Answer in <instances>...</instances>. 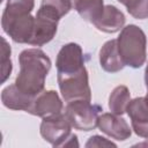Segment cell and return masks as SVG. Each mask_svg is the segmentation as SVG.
I'll list each match as a JSON object with an SVG mask.
<instances>
[{
    "label": "cell",
    "instance_id": "obj_26",
    "mask_svg": "<svg viewBox=\"0 0 148 148\" xmlns=\"http://www.w3.org/2000/svg\"><path fill=\"white\" fill-rule=\"evenodd\" d=\"M72 2H73V3H74V2H75V0H72Z\"/></svg>",
    "mask_w": 148,
    "mask_h": 148
},
{
    "label": "cell",
    "instance_id": "obj_22",
    "mask_svg": "<svg viewBox=\"0 0 148 148\" xmlns=\"http://www.w3.org/2000/svg\"><path fill=\"white\" fill-rule=\"evenodd\" d=\"M145 82H146V88H147V92H148V64H147L146 71H145Z\"/></svg>",
    "mask_w": 148,
    "mask_h": 148
},
{
    "label": "cell",
    "instance_id": "obj_9",
    "mask_svg": "<svg viewBox=\"0 0 148 148\" xmlns=\"http://www.w3.org/2000/svg\"><path fill=\"white\" fill-rule=\"evenodd\" d=\"M98 128L109 135L110 138L119 141L128 139L132 134V131L124 118L116 113H103L98 117L97 121Z\"/></svg>",
    "mask_w": 148,
    "mask_h": 148
},
{
    "label": "cell",
    "instance_id": "obj_5",
    "mask_svg": "<svg viewBox=\"0 0 148 148\" xmlns=\"http://www.w3.org/2000/svg\"><path fill=\"white\" fill-rule=\"evenodd\" d=\"M72 125L65 113L45 117L40 124V135L53 147H64L68 140Z\"/></svg>",
    "mask_w": 148,
    "mask_h": 148
},
{
    "label": "cell",
    "instance_id": "obj_17",
    "mask_svg": "<svg viewBox=\"0 0 148 148\" xmlns=\"http://www.w3.org/2000/svg\"><path fill=\"white\" fill-rule=\"evenodd\" d=\"M131 102V94L126 86H118L116 87L109 97V109L112 113L116 114H124L126 109Z\"/></svg>",
    "mask_w": 148,
    "mask_h": 148
},
{
    "label": "cell",
    "instance_id": "obj_8",
    "mask_svg": "<svg viewBox=\"0 0 148 148\" xmlns=\"http://www.w3.org/2000/svg\"><path fill=\"white\" fill-rule=\"evenodd\" d=\"M62 111V102L54 90H43L38 95L35 96L32 105L28 113L45 118L50 116H54L61 113Z\"/></svg>",
    "mask_w": 148,
    "mask_h": 148
},
{
    "label": "cell",
    "instance_id": "obj_23",
    "mask_svg": "<svg viewBox=\"0 0 148 148\" xmlns=\"http://www.w3.org/2000/svg\"><path fill=\"white\" fill-rule=\"evenodd\" d=\"M136 146H139V147H147V146H148V140L145 141V142H142V143H139V145H136Z\"/></svg>",
    "mask_w": 148,
    "mask_h": 148
},
{
    "label": "cell",
    "instance_id": "obj_16",
    "mask_svg": "<svg viewBox=\"0 0 148 148\" xmlns=\"http://www.w3.org/2000/svg\"><path fill=\"white\" fill-rule=\"evenodd\" d=\"M73 7L72 0H42L37 13L59 21Z\"/></svg>",
    "mask_w": 148,
    "mask_h": 148
},
{
    "label": "cell",
    "instance_id": "obj_6",
    "mask_svg": "<svg viewBox=\"0 0 148 148\" xmlns=\"http://www.w3.org/2000/svg\"><path fill=\"white\" fill-rule=\"evenodd\" d=\"M35 17L31 14L8 15L2 13V30L16 43L28 44L34 31Z\"/></svg>",
    "mask_w": 148,
    "mask_h": 148
},
{
    "label": "cell",
    "instance_id": "obj_2",
    "mask_svg": "<svg viewBox=\"0 0 148 148\" xmlns=\"http://www.w3.org/2000/svg\"><path fill=\"white\" fill-rule=\"evenodd\" d=\"M117 44L125 66L139 68L145 64L147 58V38L141 28L135 24L126 25L121 29Z\"/></svg>",
    "mask_w": 148,
    "mask_h": 148
},
{
    "label": "cell",
    "instance_id": "obj_7",
    "mask_svg": "<svg viewBox=\"0 0 148 148\" xmlns=\"http://www.w3.org/2000/svg\"><path fill=\"white\" fill-rule=\"evenodd\" d=\"M56 67L58 75H68L86 68L81 46L76 43H68L64 45L58 52Z\"/></svg>",
    "mask_w": 148,
    "mask_h": 148
},
{
    "label": "cell",
    "instance_id": "obj_14",
    "mask_svg": "<svg viewBox=\"0 0 148 148\" xmlns=\"http://www.w3.org/2000/svg\"><path fill=\"white\" fill-rule=\"evenodd\" d=\"M125 20V15L121 10H119L117 7L112 5H106L104 6L103 14L94 23V25L103 32L113 34L124 28Z\"/></svg>",
    "mask_w": 148,
    "mask_h": 148
},
{
    "label": "cell",
    "instance_id": "obj_21",
    "mask_svg": "<svg viewBox=\"0 0 148 148\" xmlns=\"http://www.w3.org/2000/svg\"><path fill=\"white\" fill-rule=\"evenodd\" d=\"M86 147H116V145L103 136L94 135L88 140Z\"/></svg>",
    "mask_w": 148,
    "mask_h": 148
},
{
    "label": "cell",
    "instance_id": "obj_20",
    "mask_svg": "<svg viewBox=\"0 0 148 148\" xmlns=\"http://www.w3.org/2000/svg\"><path fill=\"white\" fill-rule=\"evenodd\" d=\"M1 82L3 83L12 72V61H10V47L8 46L5 38H2V50H1Z\"/></svg>",
    "mask_w": 148,
    "mask_h": 148
},
{
    "label": "cell",
    "instance_id": "obj_19",
    "mask_svg": "<svg viewBox=\"0 0 148 148\" xmlns=\"http://www.w3.org/2000/svg\"><path fill=\"white\" fill-rule=\"evenodd\" d=\"M125 6L134 18L143 20L148 17V0H127Z\"/></svg>",
    "mask_w": 148,
    "mask_h": 148
},
{
    "label": "cell",
    "instance_id": "obj_13",
    "mask_svg": "<svg viewBox=\"0 0 148 148\" xmlns=\"http://www.w3.org/2000/svg\"><path fill=\"white\" fill-rule=\"evenodd\" d=\"M99 64L101 67L108 73H117L125 66L119 50L117 39H111L104 43L99 50Z\"/></svg>",
    "mask_w": 148,
    "mask_h": 148
},
{
    "label": "cell",
    "instance_id": "obj_18",
    "mask_svg": "<svg viewBox=\"0 0 148 148\" xmlns=\"http://www.w3.org/2000/svg\"><path fill=\"white\" fill-rule=\"evenodd\" d=\"M35 6V0H7L3 14L8 15H20V14H31Z\"/></svg>",
    "mask_w": 148,
    "mask_h": 148
},
{
    "label": "cell",
    "instance_id": "obj_11",
    "mask_svg": "<svg viewBox=\"0 0 148 148\" xmlns=\"http://www.w3.org/2000/svg\"><path fill=\"white\" fill-rule=\"evenodd\" d=\"M57 28L58 21L37 13L35 16L32 36L28 44L34 46H43L44 44L52 40L57 34Z\"/></svg>",
    "mask_w": 148,
    "mask_h": 148
},
{
    "label": "cell",
    "instance_id": "obj_3",
    "mask_svg": "<svg viewBox=\"0 0 148 148\" xmlns=\"http://www.w3.org/2000/svg\"><path fill=\"white\" fill-rule=\"evenodd\" d=\"M101 108L98 105H94L90 101H74L69 102L66 105L65 114L69 120L72 127L79 131H92L97 127L98 113Z\"/></svg>",
    "mask_w": 148,
    "mask_h": 148
},
{
    "label": "cell",
    "instance_id": "obj_12",
    "mask_svg": "<svg viewBox=\"0 0 148 148\" xmlns=\"http://www.w3.org/2000/svg\"><path fill=\"white\" fill-rule=\"evenodd\" d=\"M35 96L23 92L18 89V87L13 83L6 87L1 92V102L2 104L12 110H22L28 112L32 105Z\"/></svg>",
    "mask_w": 148,
    "mask_h": 148
},
{
    "label": "cell",
    "instance_id": "obj_1",
    "mask_svg": "<svg viewBox=\"0 0 148 148\" xmlns=\"http://www.w3.org/2000/svg\"><path fill=\"white\" fill-rule=\"evenodd\" d=\"M20 72L15 84L25 94L36 96L44 90L45 79L51 68V60L40 49H27L18 56Z\"/></svg>",
    "mask_w": 148,
    "mask_h": 148
},
{
    "label": "cell",
    "instance_id": "obj_4",
    "mask_svg": "<svg viewBox=\"0 0 148 148\" xmlns=\"http://www.w3.org/2000/svg\"><path fill=\"white\" fill-rule=\"evenodd\" d=\"M58 84L65 102L90 101L91 90L89 87L88 72L86 68L68 75H58Z\"/></svg>",
    "mask_w": 148,
    "mask_h": 148
},
{
    "label": "cell",
    "instance_id": "obj_10",
    "mask_svg": "<svg viewBox=\"0 0 148 148\" xmlns=\"http://www.w3.org/2000/svg\"><path fill=\"white\" fill-rule=\"evenodd\" d=\"M126 112L131 118L132 128L135 134L148 139V103L146 97L131 99Z\"/></svg>",
    "mask_w": 148,
    "mask_h": 148
},
{
    "label": "cell",
    "instance_id": "obj_15",
    "mask_svg": "<svg viewBox=\"0 0 148 148\" xmlns=\"http://www.w3.org/2000/svg\"><path fill=\"white\" fill-rule=\"evenodd\" d=\"M73 6L82 18L92 24L101 17L104 10L103 0H75Z\"/></svg>",
    "mask_w": 148,
    "mask_h": 148
},
{
    "label": "cell",
    "instance_id": "obj_25",
    "mask_svg": "<svg viewBox=\"0 0 148 148\" xmlns=\"http://www.w3.org/2000/svg\"><path fill=\"white\" fill-rule=\"evenodd\" d=\"M146 101H147V103H148V92H147V96H146Z\"/></svg>",
    "mask_w": 148,
    "mask_h": 148
},
{
    "label": "cell",
    "instance_id": "obj_24",
    "mask_svg": "<svg viewBox=\"0 0 148 148\" xmlns=\"http://www.w3.org/2000/svg\"><path fill=\"white\" fill-rule=\"evenodd\" d=\"M118 1H119V2H121V3H123V5H125V3H126V1H127V0H118Z\"/></svg>",
    "mask_w": 148,
    "mask_h": 148
}]
</instances>
